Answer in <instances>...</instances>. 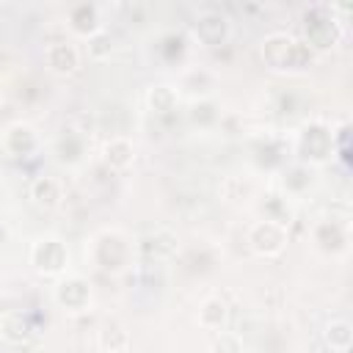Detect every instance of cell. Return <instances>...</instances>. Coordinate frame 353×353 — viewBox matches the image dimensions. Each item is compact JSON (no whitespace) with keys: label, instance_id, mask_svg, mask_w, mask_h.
Here are the masks:
<instances>
[{"label":"cell","instance_id":"ffe728a7","mask_svg":"<svg viewBox=\"0 0 353 353\" xmlns=\"http://www.w3.org/2000/svg\"><path fill=\"white\" fill-rule=\"evenodd\" d=\"M325 342L331 350L342 353V350H350V342H353V328L347 320H331L325 325Z\"/></svg>","mask_w":353,"mask_h":353},{"label":"cell","instance_id":"2e32d148","mask_svg":"<svg viewBox=\"0 0 353 353\" xmlns=\"http://www.w3.org/2000/svg\"><path fill=\"white\" fill-rule=\"evenodd\" d=\"M55 154H58V160L63 165L83 163V157H85V138L80 132H74V130H63L61 138L55 141Z\"/></svg>","mask_w":353,"mask_h":353},{"label":"cell","instance_id":"277c9868","mask_svg":"<svg viewBox=\"0 0 353 353\" xmlns=\"http://www.w3.org/2000/svg\"><path fill=\"white\" fill-rule=\"evenodd\" d=\"M30 265L41 276H63L69 265V248L55 234H41L30 245Z\"/></svg>","mask_w":353,"mask_h":353},{"label":"cell","instance_id":"52a82bcc","mask_svg":"<svg viewBox=\"0 0 353 353\" xmlns=\"http://www.w3.org/2000/svg\"><path fill=\"white\" fill-rule=\"evenodd\" d=\"M248 248L256 254V256H279L284 248H287V226L281 223H273V221H256L251 229H248Z\"/></svg>","mask_w":353,"mask_h":353},{"label":"cell","instance_id":"5bb4252c","mask_svg":"<svg viewBox=\"0 0 353 353\" xmlns=\"http://www.w3.org/2000/svg\"><path fill=\"white\" fill-rule=\"evenodd\" d=\"M0 336L6 342H11V345H28L36 336V328L22 312H8L0 320Z\"/></svg>","mask_w":353,"mask_h":353},{"label":"cell","instance_id":"5b68a950","mask_svg":"<svg viewBox=\"0 0 353 353\" xmlns=\"http://www.w3.org/2000/svg\"><path fill=\"white\" fill-rule=\"evenodd\" d=\"M91 254H94V262L102 270L119 273V270H124L130 265V259H132L135 251H132V243L124 234H119V232H102V234H97Z\"/></svg>","mask_w":353,"mask_h":353},{"label":"cell","instance_id":"9c48e42d","mask_svg":"<svg viewBox=\"0 0 353 353\" xmlns=\"http://www.w3.org/2000/svg\"><path fill=\"white\" fill-rule=\"evenodd\" d=\"M229 17L218 8H204L196 14L193 19V36L204 44V47H221L226 39H229Z\"/></svg>","mask_w":353,"mask_h":353},{"label":"cell","instance_id":"ba28073f","mask_svg":"<svg viewBox=\"0 0 353 353\" xmlns=\"http://www.w3.org/2000/svg\"><path fill=\"white\" fill-rule=\"evenodd\" d=\"M52 298H55V303L61 309H66L72 314H80V312H85L91 306L94 295H91L88 279H83V276H61L58 284L52 287Z\"/></svg>","mask_w":353,"mask_h":353},{"label":"cell","instance_id":"603a6c76","mask_svg":"<svg viewBox=\"0 0 353 353\" xmlns=\"http://www.w3.org/2000/svg\"><path fill=\"white\" fill-rule=\"evenodd\" d=\"M110 52H113V36L102 28L99 33H94V36L88 39V55L99 61V58H108Z\"/></svg>","mask_w":353,"mask_h":353},{"label":"cell","instance_id":"9a60e30c","mask_svg":"<svg viewBox=\"0 0 353 353\" xmlns=\"http://www.w3.org/2000/svg\"><path fill=\"white\" fill-rule=\"evenodd\" d=\"M69 28L85 39H91L94 33L102 30V22H99V8L91 6V3H80L69 11Z\"/></svg>","mask_w":353,"mask_h":353},{"label":"cell","instance_id":"ac0fdd59","mask_svg":"<svg viewBox=\"0 0 353 353\" xmlns=\"http://www.w3.org/2000/svg\"><path fill=\"white\" fill-rule=\"evenodd\" d=\"M30 199L41 210H55L61 204V182L55 176H36L30 185Z\"/></svg>","mask_w":353,"mask_h":353},{"label":"cell","instance_id":"8992f818","mask_svg":"<svg viewBox=\"0 0 353 353\" xmlns=\"http://www.w3.org/2000/svg\"><path fill=\"white\" fill-rule=\"evenodd\" d=\"M176 245H179V237L171 229L160 226V229L141 234L138 243L132 245V251L141 256L143 265H163L165 259H171L176 254Z\"/></svg>","mask_w":353,"mask_h":353},{"label":"cell","instance_id":"d4e9b609","mask_svg":"<svg viewBox=\"0 0 353 353\" xmlns=\"http://www.w3.org/2000/svg\"><path fill=\"white\" fill-rule=\"evenodd\" d=\"M212 353H243L240 336L229 334V331H218L215 339H212Z\"/></svg>","mask_w":353,"mask_h":353},{"label":"cell","instance_id":"7c38bea8","mask_svg":"<svg viewBox=\"0 0 353 353\" xmlns=\"http://www.w3.org/2000/svg\"><path fill=\"white\" fill-rule=\"evenodd\" d=\"M314 243L320 251L325 254H342L347 251V229L339 223V221H320L312 232Z\"/></svg>","mask_w":353,"mask_h":353},{"label":"cell","instance_id":"d6986e66","mask_svg":"<svg viewBox=\"0 0 353 353\" xmlns=\"http://www.w3.org/2000/svg\"><path fill=\"white\" fill-rule=\"evenodd\" d=\"M199 325L207 328V331H221L223 323H226V303L221 298H207L199 309Z\"/></svg>","mask_w":353,"mask_h":353},{"label":"cell","instance_id":"30bf717a","mask_svg":"<svg viewBox=\"0 0 353 353\" xmlns=\"http://www.w3.org/2000/svg\"><path fill=\"white\" fill-rule=\"evenodd\" d=\"M44 63L52 74H74L80 69V50L72 41H52L44 50Z\"/></svg>","mask_w":353,"mask_h":353},{"label":"cell","instance_id":"e0dca14e","mask_svg":"<svg viewBox=\"0 0 353 353\" xmlns=\"http://www.w3.org/2000/svg\"><path fill=\"white\" fill-rule=\"evenodd\" d=\"M146 105H149V110H152L154 116H168V113H174L176 105H179V91H176L174 85H168V83H157V85L149 88Z\"/></svg>","mask_w":353,"mask_h":353},{"label":"cell","instance_id":"7a4b0ae2","mask_svg":"<svg viewBox=\"0 0 353 353\" xmlns=\"http://www.w3.org/2000/svg\"><path fill=\"white\" fill-rule=\"evenodd\" d=\"M301 30H303V39L301 41L312 52H328L342 39V19L334 11V6L314 3V6L303 8V14H301Z\"/></svg>","mask_w":353,"mask_h":353},{"label":"cell","instance_id":"cb8c5ba5","mask_svg":"<svg viewBox=\"0 0 353 353\" xmlns=\"http://www.w3.org/2000/svg\"><path fill=\"white\" fill-rule=\"evenodd\" d=\"M157 50L163 52L165 61H176V58H182V52H185V41H182V36H176V33H168V36L160 39Z\"/></svg>","mask_w":353,"mask_h":353},{"label":"cell","instance_id":"44dd1931","mask_svg":"<svg viewBox=\"0 0 353 353\" xmlns=\"http://www.w3.org/2000/svg\"><path fill=\"white\" fill-rule=\"evenodd\" d=\"M190 121L196 127H212L218 121V105L212 99H196L190 105Z\"/></svg>","mask_w":353,"mask_h":353},{"label":"cell","instance_id":"6da1fadb","mask_svg":"<svg viewBox=\"0 0 353 353\" xmlns=\"http://www.w3.org/2000/svg\"><path fill=\"white\" fill-rule=\"evenodd\" d=\"M259 58L268 69L284 74H301L314 63V52L292 33L276 30L259 41Z\"/></svg>","mask_w":353,"mask_h":353},{"label":"cell","instance_id":"4fadbf2b","mask_svg":"<svg viewBox=\"0 0 353 353\" xmlns=\"http://www.w3.org/2000/svg\"><path fill=\"white\" fill-rule=\"evenodd\" d=\"M102 160L110 171H127L135 163V143L127 135H113L102 149Z\"/></svg>","mask_w":353,"mask_h":353},{"label":"cell","instance_id":"3957f363","mask_svg":"<svg viewBox=\"0 0 353 353\" xmlns=\"http://www.w3.org/2000/svg\"><path fill=\"white\" fill-rule=\"evenodd\" d=\"M295 154H298L301 165H325L328 160L336 157L334 132L323 121L303 124L298 132V141H295Z\"/></svg>","mask_w":353,"mask_h":353},{"label":"cell","instance_id":"8fae6325","mask_svg":"<svg viewBox=\"0 0 353 353\" xmlns=\"http://www.w3.org/2000/svg\"><path fill=\"white\" fill-rule=\"evenodd\" d=\"M3 146L11 157H30L39 149V135L30 124H11L3 132Z\"/></svg>","mask_w":353,"mask_h":353},{"label":"cell","instance_id":"7402d4cb","mask_svg":"<svg viewBox=\"0 0 353 353\" xmlns=\"http://www.w3.org/2000/svg\"><path fill=\"white\" fill-rule=\"evenodd\" d=\"M312 185V174H309V165H292L287 174H284V190L287 193H292V196H298V193H303L306 188Z\"/></svg>","mask_w":353,"mask_h":353}]
</instances>
